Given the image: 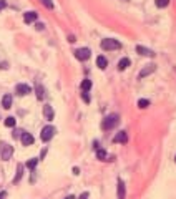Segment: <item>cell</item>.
Segmentation results:
<instances>
[{
  "label": "cell",
  "mask_w": 176,
  "mask_h": 199,
  "mask_svg": "<svg viewBox=\"0 0 176 199\" xmlns=\"http://www.w3.org/2000/svg\"><path fill=\"white\" fill-rule=\"evenodd\" d=\"M96 65H98V68H101V70H105L106 68V65H108V61H106V58L105 57H98L96 58Z\"/></svg>",
  "instance_id": "e0dca14e"
},
{
  "label": "cell",
  "mask_w": 176,
  "mask_h": 199,
  "mask_svg": "<svg viewBox=\"0 0 176 199\" xmlns=\"http://www.w3.org/2000/svg\"><path fill=\"white\" fill-rule=\"evenodd\" d=\"M155 68H156V66L153 65V63H148V65H146L145 68L140 71V80H141V78H145V76H148L150 73H153V71H155Z\"/></svg>",
  "instance_id": "ba28073f"
},
{
  "label": "cell",
  "mask_w": 176,
  "mask_h": 199,
  "mask_svg": "<svg viewBox=\"0 0 176 199\" xmlns=\"http://www.w3.org/2000/svg\"><path fill=\"white\" fill-rule=\"evenodd\" d=\"M128 66H130V58H121V60L118 61V70L120 71H125Z\"/></svg>",
  "instance_id": "4fadbf2b"
},
{
  "label": "cell",
  "mask_w": 176,
  "mask_h": 199,
  "mask_svg": "<svg viewBox=\"0 0 176 199\" xmlns=\"http://www.w3.org/2000/svg\"><path fill=\"white\" fill-rule=\"evenodd\" d=\"M78 199H88V192H81V194H80V197H78Z\"/></svg>",
  "instance_id": "83f0119b"
},
{
  "label": "cell",
  "mask_w": 176,
  "mask_h": 199,
  "mask_svg": "<svg viewBox=\"0 0 176 199\" xmlns=\"http://www.w3.org/2000/svg\"><path fill=\"white\" fill-rule=\"evenodd\" d=\"M35 91H37V98H38V100H43V98H45V90H43L42 85H37V86H35Z\"/></svg>",
  "instance_id": "ac0fdd59"
},
{
  "label": "cell",
  "mask_w": 176,
  "mask_h": 199,
  "mask_svg": "<svg viewBox=\"0 0 176 199\" xmlns=\"http://www.w3.org/2000/svg\"><path fill=\"white\" fill-rule=\"evenodd\" d=\"M118 115H108L103 120V129H113L116 124H118Z\"/></svg>",
  "instance_id": "7a4b0ae2"
},
{
  "label": "cell",
  "mask_w": 176,
  "mask_h": 199,
  "mask_svg": "<svg viewBox=\"0 0 176 199\" xmlns=\"http://www.w3.org/2000/svg\"><path fill=\"white\" fill-rule=\"evenodd\" d=\"M30 86L28 85H25V83H18L17 86H15V93L17 95H20V96H25V95H28L30 93Z\"/></svg>",
  "instance_id": "52a82bcc"
},
{
  "label": "cell",
  "mask_w": 176,
  "mask_h": 199,
  "mask_svg": "<svg viewBox=\"0 0 176 199\" xmlns=\"http://www.w3.org/2000/svg\"><path fill=\"white\" fill-rule=\"evenodd\" d=\"M174 161H176V158H174Z\"/></svg>",
  "instance_id": "d6a6232c"
},
{
  "label": "cell",
  "mask_w": 176,
  "mask_h": 199,
  "mask_svg": "<svg viewBox=\"0 0 176 199\" xmlns=\"http://www.w3.org/2000/svg\"><path fill=\"white\" fill-rule=\"evenodd\" d=\"M118 199H125V183L118 179Z\"/></svg>",
  "instance_id": "2e32d148"
},
{
  "label": "cell",
  "mask_w": 176,
  "mask_h": 199,
  "mask_svg": "<svg viewBox=\"0 0 176 199\" xmlns=\"http://www.w3.org/2000/svg\"><path fill=\"white\" fill-rule=\"evenodd\" d=\"M12 154H13V148L10 146V144L0 143V156H2L3 161H8V159L12 158Z\"/></svg>",
  "instance_id": "6da1fadb"
},
{
  "label": "cell",
  "mask_w": 176,
  "mask_h": 199,
  "mask_svg": "<svg viewBox=\"0 0 176 199\" xmlns=\"http://www.w3.org/2000/svg\"><path fill=\"white\" fill-rule=\"evenodd\" d=\"M65 199H75V196H72V194H70V196H67Z\"/></svg>",
  "instance_id": "1f68e13d"
},
{
  "label": "cell",
  "mask_w": 176,
  "mask_h": 199,
  "mask_svg": "<svg viewBox=\"0 0 176 199\" xmlns=\"http://www.w3.org/2000/svg\"><path fill=\"white\" fill-rule=\"evenodd\" d=\"M15 118H13V116H8V118H5V126L7 128H13V126H15Z\"/></svg>",
  "instance_id": "ffe728a7"
},
{
  "label": "cell",
  "mask_w": 176,
  "mask_h": 199,
  "mask_svg": "<svg viewBox=\"0 0 176 199\" xmlns=\"http://www.w3.org/2000/svg\"><path fill=\"white\" fill-rule=\"evenodd\" d=\"M5 7H7V2H5V0H0V10L5 8Z\"/></svg>",
  "instance_id": "4316f807"
},
{
  "label": "cell",
  "mask_w": 176,
  "mask_h": 199,
  "mask_svg": "<svg viewBox=\"0 0 176 199\" xmlns=\"http://www.w3.org/2000/svg\"><path fill=\"white\" fill-rule=\"evenodd\" d=\"M22 176H23V164H18L17 166V174H15V178H13V183H18L22 179Z\"/></svg>",
  "instance_id": "9a60e30c"
},
{
  "label": "cell",
  "mask_w": 176,
  "mask_h": 199,
  "mask_svg": "<svg viewBox=\"0 0 176 199\" xmlns=\"http://www.w3.org/2000/svg\"><path fill=\"white\" fill-rule=\"evenodd\" d=\"M37 164H38V159L37 158H32V159H28V161H27V168L28 169H35Z\"/></svg>",
  "instance_id": "44dd1931"
},
{
  "label": "cell",
  "mask_w": 176,
  "mask_h": 199,
  "mask_svg": "<svg viewBox=\"0 0 176 199\" xmlns=\"http://www.w3.org/2000/svg\"><path fill=\"white\" fill-rule=\"evenodd\" d=\"M155 3H156V7H160V8H164V7H168L169 0H155Z\"/></svg>",
  "instance_id": "603a6c76"
},
{
  "label": "cell",
  "mask_w": 176,
  "mask_h": 199,
  "mask_svg": "<svg viewBox=\"0 0 176 199\" xmlns=\"http://www.w3.org/2000/svg\"><path fill=\"white\" fill-rule=\"evenodd\" d=\"M43 115H45V118L48 121H52L53 116H55V111H53V108H52L50 105H45V106H43Z\"/></svg>",
  "instance_id": "9c48e42d"
},
{
  "label": "cell",
  "mask_w": 176,
  "mask_h": 199,
  "mask_svg": "<svg viewBox=\"0 0 176 199\" xmlns=\"http://www.w3.org/2000/svg\"><path fill=\"white\" fill-rule=\"evenodd\" d=\"M5 197H7V192L2 191V192H0V199H5Z\"/></svg>",
  "instance_id": "f1b7e54d"
},
{
  "label": "cell",
  "mask_w": 176,
  "mask_h": 199,
  "mask_svg": "<svg viewBox=\"0 0 176 199\" xmlns=\"http://www.w3.org/2000/svg\"><path fill=\"white\" fill-rule=\"evenodd\" d=\"M136 52H138L140 55H145V57H153L155 55L153 50H150V48H146V47H141V45L136 47Z\"/></svg>",
  "instance_id": "8fae6325"
},
{
  "label": "cell",
  "mask_w": 176,
  "mask_h": 199,
  "mask_svg": "<svg viewBox=\"0 0 176 199\" xmlns=\"http://www.w3.org/2000/svg\"><path fill=\"white\" fill-rule=\"evenodd\" d=\"M53 134H55V128H53L52 124H48L45 126V128L42 129V134H40V138H42V141H50V139L53 138Z\"/></svg>",
  "instance_id": "277c9868"
},
{
  "label": "cell",
  "mask_w": 176,
  "mask_h": 199,
  "mask_svg": "<svg viewBox=\"0 0 176 199\" xmlns=\"http://www.w3.org/2000/svg\"><path fill=\"white\" fill-rule=\"evenodd\" d=\"M96 158H98V159H103V161H105V159L108 158V154H106L105 149H96Z\"/></svg>",
  "instance_id": "7402d4cb"
},
{
  "label": "cell",
  "mask_w": 176,
  "mask_h": 199,
  "mask_svg": "<svg viewBox=\"0 0 176 199\" xmlns=\"http://www.w3.org/2000/svg\"><path fill=\"white\" fill-rule=\"evenodd\" d=\"M42 3H43L47 8H53V2H52V0H42Z\"/></svg>",
  "instance_id": "d4e9b609"
},
{
  "label": "cell",
  "mask_w": 176,
  "mask_h": 199,
  "mask_svg": "<svg viewBox=\"0 0 176 199\" xmlns=\"http://www.w3.org/2000/svg\"><path fill=\"white\" fill-rule=\"evenodd\" d=\"M2 106L5 110L10 108V106H12V95H5V96H3V98H2Z\"/></svg>",
  "instance_id": "5bb4252c"
},
{
  "label": "cell",
  "mask_w": 176,
  "mask_h": 199,
  "mask_svg": "<svg viewBox=\"0 0 176 199\" xmlns=\"http://www.w3.org/2000/svg\"><path fill=\"white\" fill-rule=\"evenodd\" d=\"M73 174H80V169H78V168H73Z\"/></svg>",
  "instance_id": "4dcf8cb0"
},
{
  "label": "cell",
  "mask_w": 176,
  "mask_h": 199,
  "mask_svg": "<svg viewBox=\"0 0 176 199\" xmlns=\"http://www.w3.org/2000/svg\"><path fill=\"white\" fill-rule=\"evenodd\" d=\"M81 98H83V101H85V103H90V96H88L86 91H83V93H81Z\"/></svg>",
  "instance_id": "484cf974"
},
{
  "label": "cell",
  "mask_w": 176,
  "mask_h": 199,
  "mask_svg": "<svg viewBox=\"0 0 176 199\" xmlns=\"http://www.w3.org/2000/svg\"><path fill=\"white\" fill-rule=\"evenodd\" d=\"M20 141H22V144L23 146H30V144H33V136L30 133H27V131H22V134H20Z\"/></svg>",
  "instance_id": "8992f818"
},
{
  "label": "cell",
  "mask_w": 176,
  "mask_h": 199,
  "mask_svg": "<svg viewBox=\"0 0 176 199\" xmlns=\"http://www.w3.org/2000/svg\"><path fill=\"white\" fill-rule=\"evenodd\" d=\"M138 106H140V108H148V106H150V101L148 100H138Z\"/></svg>",
  "instance_id": "cb8c5ba5"
},
{
  "label": "cell",
  "mask_w": 176,
  "mask_h": 199,
  "mask_svg": "<svg viewBox=\"0 0 176 199\" xmlns=\"http://www.w3.org/2000/svg\"><path fill=\"white\" fill-rule=\"evenodd\" d=\"M91 55V52H90V48H78V50L75 52V57L78 58V60H81V61H85L88 60Z\"/></svg>",
  "instance_id": "5b68a950"
},
{
  "label": "cell",
  "mask_w": 176,
  "mask_h": 199,
  "mask_svg": "<svg viewBox=\"0 0 176 199\" xmlns=\"http://www.w3.org/2000/svg\"><path fill=\"white\" fill-rule=\"evenodd\" d=\"M38 18V13L37 12H27L25 15H23V20H25V23H32V22H35Z\"/></svg>",
  "instance_id": "7c38bea8"
},
{
  "label": "cell",
  "mask_w": 176,
  "mask_h": 199,
  "mask_svg": "<svg viewBox=\"0 0 176 199\" xmlns=\"http://www.w3.org/2000/svg\"><path fill=\"white\" fill-rule=\"evenodd\" d=\"M80 88H81V91H88V90H90L91 88V80H83L81 81V85H80Z\"/></svg>",
  "instance_id": "d6986e66"
},
{
  "label": "cell",
  "mask_w": 176,
  "mask_h": 199,
  "mask_svg": "<svg viewBox=\"0 0 176 199\" xmlns=\"http://www.w3.org/2000/svg\"><path fill=\"white\" fill-rule=\"evenodd\" d=\"M35 27H37V30H43V23H37Z\"/></svg>",
  "instance_id": "f546056e"
},
{
  "label": "cell",
  "mask_w": 176,
  "mask_h": 199,
  "mask_svg": "<svg viewBox=\"0 0 176 199\" xmlns=\"http://www.w3.org/2000/svg\"><path fill=\"white\" fill-rule=\"evenodd\" d=\"M100 47L103 48V50H116V48H120V42L113 40V38H105V40H101Z\"/></svg>",
  "instance_id": "3957f363"
},
{
  "label": "cell",
  "mask_w": 176,
  "mask_h": 199,
  "mask_svg": "<svg viewBox=\"0 0 176 199\" xmlns=\"http://www.w3.org/2000/svg\"><path fill=\"white\" fill-rule=\"evenodd\" d=\"M113 141L115 143H126L128 141V133H126V131H120V133L113 138Z\"/></svg>",
  "instance_id": "30bf717a"
}]
</instances>
